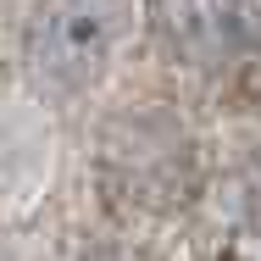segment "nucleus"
<instances>
[{"label": "nucleus", "instance_id": "f257e3e1", "mask_svg": "<svg viewBox=\"0 0 261 261\" xmlns=\"http://www.w3.org/2000/svg\"><path fill=\"white\" fill-rule=\"evenodd\" d=\"M128 34V0H45L28 22V72L50 95L100 84Z\"/></svg>", "mask_w": 261, "mask_h": 261}, {"label": "nucleus", "instance_id": "f03ea898", "mask_svg": "<svg viewBox=\"0 0 261 261\" xmlns=\"http://www.w3.org/2000/svg\"><path fill=\"white\" fill-rule=\"evenodd\" d=\"M106 178H111L106 189L134 200V206L172 211L189 195V178H195L189 134L161 111L122 117L117 128H106Z\"/></svg>", "mask_w": 261, "mask_h": 261}, {"label": "nucleus", "instance_id": "7ed1b4c3", "mask_svg": "<svg viewBox=\"0 0 261 261\" xmlns=\"http://www.w3.org/2000/svg\"><path fill=\"white\" fill-rule=\"evenodd\" d=\"M161 45L200 67L228 72L261 56V0H150Z\"/></svg>", "mask_w": 261, "mask_h": 261}, {"label": "nucleus", "instance_id": "20e7f679", "mask_svg": "<svg viewBox=\"0 0 261 261\" xmlns=\"http://www.w3.org/2000/svg\"><path fill=\"white\" fill-rule=\"evenodd\" d=\"M233 228H239L245 256L261 261V161L245 172V184H239V217H233Z\"/></svg>", "mask_w": 261, "mask_h": 261}, {"label": "nucleus", "instance_id": "39448f33", "mask_svg": "<svg viewBox=\"0 0 261 261\" xmlns=\"http://www.w3.org/2000/svg\"><path fill=\"white\" fill-rule=\"evenodd\" d=\"M84 261H128V256H122V250H89Z\"/></svg>", "mask_w": 261, "mask_h": 261}]
</instances>
